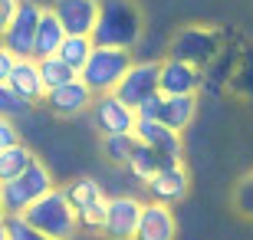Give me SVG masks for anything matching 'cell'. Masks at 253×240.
Returning a JSON list of instances; mask_svg holds the SVG:
<instances>
[{
    "mask_svg": "<svg viewBox=\"0 0 253 240\" xmlns=\"http://www.w3.org/2000/svg\"><path fill=\"white\" fill-rule=\"evenodd\" d=\"M131 66H135V53H131V49L99 47V43H95V49H92V56H89L85 69L79 73V79H83L95 96H105V93H115V89L122 86V79L128 76Z\"/></svg>",
    "mask_w": 253,
    "mask_h": 240,
    "instance_id": "cell-3",
    "label": "cell"
},
{
    "mask_svg": "<svg viewBox=\"0 0 253 240\" xmlns=\"http://www.w3.org/2000/svg\"><path fill=\"white\" fill-rule=\"evenodd\" d=\"M135 135H138L145 145L155 148L161 158L181 161V151H184V145H181V132H174L171 125H165V122H158V119H141V115H138Z\"/></svg>",
    "mask_w": 253,
    "mask_h": 240,
    "instance_id": "cell-14",
    "label": "cell"
},
{
    "mask_svg": "<svg viewBox=\"0 0 253 240\" xmlns=\"http://www.w3.org/2000/svg\"><path fill=\"white\" fill-rule=\"evenodd\" d=\"M217 53H220V33H217L214 27H204V23L181 27L168 43V56L184 59V63H194V66H201V69H204Z\"/></svg>",
    "mask_w": 253,
    "mask_h": 240,
    "instance_id": "cell-5",
    "label": "cell"
},
{
    "mask_svg": "<svg viewBox=\"0 0 253 240\" xmlns=\"http://www.w3.org/2000/svg\"><path fill=\"white\" fill-rule=\"evenodd\" d=\"M33 161H37V155H33L23 142H20V145H10V148H0V181L20 178Z\"/></svg>",
    "mask_w": 253,
    "mask_h": 240,
    "instance_id": "cell-20",
    "label": "cell"
},
{
    "mask_svg": "<svg viewBox=\"0 0 253 240\" xmlns=\"http://www.w3.org/2000/svg\"><path fill=\"white\" fill-rule=\"evenodd\" d=\"M174 237H178V221H174L171 204H161V201L145 204L135 240H174Z\"/></svg>",
    "mask_w": 253,
    "mask_h": 240,
    "instance_id": "cell-15",
    "label": "cell"
},
{
    "mask_svg": "<svg viewBox=\"0 0 253 240\" xmlns=\"http://www.w3.org/2000/svg\"><path fill=\"white\" fill-rule=\"evenodd\" d=\"M158 93H161V59H135V66L128 69L122 86L115 89V96L125 99L135 112Z\"/></svg>",
    "mask_w": 253,
    "mask_h": 240,
    "instance_id": "cell-6",
    "label": "cell"
},
{
    "mask_svg": "<svg viewBox=\"0 0 253 240\" xmlns=\"http://www.w3.org/2000/svg\"><path fill=\"white\" fill-rule=\"evenodd\" d=\"M23 217H27L37 231H43L53 240H69L83 227V224H79V211H76V204L69 201L66 188L63 191L53 188L49 194H43L37 204H30L27 211H23Z\"/></svg>",
    "mask_w": 253,
    "mask_h": 240,
    "instance_id": "cell-2",
    "label": "cell"
},
{
    "mask_svg": "<svg viewBox=\"0 0 253 240\" xmlns=\"http://www.w3.org/2000/svg\"><path fill=\"white\" fill-rule=\"evenodd\" d=\"M53 188L56 185H53L49 168L37 158L20 178H13V181H0V207H3V214H23L30 204H37L40 197L49 194Z\"/></svg>",
    "mask_w": 253,
    "mask_h": 240,
    "instance_id": "cell-4",
    "label": "cell"
},
{
    "mask_svg": "<svg viewBox=\"0 0 253 240\" xmlns=\"http://www.w3.org/2000/svg\"><path fill=\"white\" fill-rule=\"evenodd\" d=\"M92 102H95L92 89H89L83 79H73V83L59 86V89H49L43 105H49V112L59 115V119H76V115H83V112L92 109Z\"/></svg>",
    "mask_w": 253,
    "mask_h": 240,
    "instance_id": "cell-11",
    "label": "cell"
},
{
    "mask_svg": "<svg viewBox=\"0 0 253 240\" xmlns=\"http://www.w3.org/2000/svg\"><path fill=\"white\" fill-rule=\"evenodd\" d=\"M89 115H92L95 129L102 132V135L135 132V125H138V112L131 109L125 99H119L115 93L95 96V102H92V109H89Z\"/></svg>",
    "mask_w": 253,
    "mask_h": 240,
    "instance_id": "cell-7",
    "label": "cell"
},
{
    "mask_svg": "<svg viewBox=\"0 0 253 240\" xmlns=\"http://www.w3.org/2000/svg\"><path fill=\"white\" fill-rule=\"evenodd\" d=\"M53 10L59 13L69 33L92 37L99 27V17H102V0H53Z\"/></svg>",
    "mask_w": 253,
    "mask_h": 240,
    "instance_id": "cell-13",
    "label": "cell"
},
{
    "mask_svg": "<svg viewBox=\"0 0 253 240\" xmlns=\"http://www.w3.org/2000/svg\"><path fill=\"white\" fill-rule=\"evenodd\" d=\"M69 30L63 27V20L53 7H43V17H40V30H37V59H46V56H56L63 49Z\"/></svg>",
    "mask_w": 253,
    "mask_h": 240,
    "instance_id": "cell-17",
    "label": "cell"
},
{
    "mask_svg": "<svg viewBox=\"0 0 253 240\" xmlns=\"http://www.w3.org/2000/svg\"><path fill=\"white\" fill-rule=\"evenodd\" d=\"M141 10L131 0H102V17L92 40L99 47H125L135 49L141 43Z\"/></svg>",
    "mask_w": 253,
    "mask_h": 240,
    "instance_id": "cell-1",
    "label": "cell"
},
{
    "mask_svg": "<svg viewBox=\"0 0 253 240\" xmlns=\"http://www.w3.org/2000/svg\"><path fill=\"white\" fill-rule=\"evenodd\" d=\"M165 161H168V158H161V155H158V151H155L151 145L138 142V148H135V155H131V161H128L125 168L131 171V178H138L141 185H148L151 178H155V175L161 171V168H165Z\"/></svg>",
    "mask_w": 253,
    "mask_h": 240,
    "instance_id": "cell-19",
    "label": "cell"
},
{
    "mask_svg": "<svg viewBox=\"0 0 253 240\" xmlns=\"http://www.w3.org/2000/svg\"><path fill=\"white\" fill-rule=\"evenodd\" d=\"M30 105H33V102H27L17 89L0 86V115H3V119H20V115H27Z\"/></svg>",
    "mask_w": 253,
    "mask_h": 240,
    "instance_id": "cell-26",
    "label": "cell"
},
{
    "mask_svg": "<svg viewBox=\"0 0 253 240\" xmlns=\"http://www.w3.org/2000/svg\"><path fill=\"white\" fill-rule=\"evenodd\" d=\"M10 145H20V132L13 125V119L0 115V148H10Z\"/></svg>",
    "mask_w": 253,
    "mask_h": 240,
    "instance_id": "cell-29",
    "label": "cell"
},
{
    "mask_svg": "<svg viewBox=\"0 0 253 240\" xmlns=\"http://www.w3.org/2000/svg\"><path fill=\"white\" fill-rule=\"evenodd\" d=\"M145 188H148V197H151V201L178 204V201H184V197H188L191 178H188V171H184V165H181V161H165V168H161V171L151 178Z\"/></svg>",
    "mask_w": 253,
    "mask_h": 240,
    "instance_id": "cell-12",
    "label": "cell"
},
{
    "mask_svg": "<svg viewBox=\"0 0 253 240\" xmlns=\"http://www.w3.org/2000/svg\"><path fill=\"white\" fill-rule=\"evenodd\" d=\"M234 204L240 207V214L253 217V171L247 178H240V185H237V191H234Z\"/></svg>",
    "mask_w": 253,
    "mask_h": 240,
    "instance_id": "cell-27",
    "label": "cell"
},
{
    "mask_svg": "<svg viewBox=\"0 0 253 240\" xmlns=\"http://www.w3.org/2000/svg\"><path fill=\"white\" fill-rule=\"evenodd\" d=\"M138 135L135 132H119V135H102V151L112 165H128L135 148H138Z\"/></svg>",
    "mask_w": 253,
    "mask_h": 240,
    "instance_id": "cell-23",
    "label": "cell"
},
{
    "mask_svg": "<svg viewBox=\"0 0 253 240\" xmlns=\"http://www.w3.org/2000/svg\"><path fill=\"white\" fill-rule=\"evenodd\" d=\"M0 240H10V234H7V227L0 224Z\"/></svg>",
    "mask_w": 253,
    "mask_h": 240,
    "instance_id": "cell-31",
    "label": "cell"
},
{
    "mask_svg": "<svg viewBox=\"0 0 253 240\" xmlns=\"http://www.w3.org/2000/svg\"><path fill=\"white\" fill-rule=\"evenodd\" d=\"M20 7H23V0H0V30H7L17 20Z\"/></svg>",
    "mask_w": 253,
    "mask_h": 240,
    "instance_id": "cell-30",
    "label": "cell"
},
{
    "mask_svg": "<svg viewBox=\"0 0 253 240\" xmlns=\"http://www.w3.org/2000/svg\"><path fill=\"white\" fill-rule=\"evenodd\" d=\"M92 49H95V40L92 37H85V33H69L66 43H63V49H59L56 56H63L76 73H83L85 63H89V56H92Z\"/></svg>",
    "mask_w": 253,
    "mask_h": 240,
    "instance_id": "cell-22",
    "label": "cell"
},
{
    "mask_svg": "<svg viewBox=\"0 0 253 240\" xmlns=\"http://www.w3.org/2000/svg\"><path fill=\"white\" fill-rule=\"evenodd\" d=\"M197 115V96H165L161 93V105L155 119L171 125L174 132H184Z\"/></svg>",
    "mask_w": 253,
    "mask_h": 240,
    "instance_id": "cell-18",
    "label": "cell"
},
{
    "mask_svg": "<svg viewBox=\"0 0 253 240\" xmlns=\"http://www.w3.org/2000/svg\"><path fill=\"white\" fill-rule=\"evenodd\" d=\"M66 194H69V201L76 204L79 214L89 211V207H95V204L109 201L105 191L99 188V181H92V178H76V181H69V185H66Z\"/></svg>",
    "mask_w": 253,
    "mask_h": 240,
    "instance_id": "cell-21",
    "label": "cell"
},
{
    "mask_svg": "<svg viewBox=\"0 0 253 240\" xmlns=\"http://www.w3.org/2000/svg\"><path fill=\"white\" fill-rule=\"evenodd\" d=\"M17 63H20L17 53H10L7 47H0V83H10V76H13Z\"/></svg>",
    "mask_w": 253,
    "mask_h": 240,
    "instance_id": "cell-28",
    "label": "cell"
},
{
    "mask_svg": "<svg viewBox=\"0 0 253 240\" xmlns=\"http://www.w3.org/2000/svg\"><path fill=\"white\" fill-rule=\"evenodd\" d=\"M3 227H7L10 240H53V237H46L43 231H37L23 214H7V217H3Z\"/></svg>",
    "mask_w": 253,
    "mask_h": 240,
    "instance_id": "cell-25",
    "label": "cell"
},
{
    "mask_svg": "<svg viewBox=\"0 0 253 240\" xmlns=\"http://www.w3.org/2000/svg\"><path fill=\"white\" fill-rule=\"evenodd\" d=\"M40 17H43V7L37 0H23L17 20L10 23L3 33V47L17 56H37V30H40Z\"/></svg>",
    "mask_w": 253,
    "mask_h": 240,
    "instance_id": "cell-8",
    "label": "cell"
},
{
    "mask_svg": "<svg viewBox=\"0 0 253 240\" xmlns=\"http://www.w3.org/2000/svg\"><path fill=\"white\" fill-rule=\"evenodd\" d=\"M141 211L145 204L131 194H119L109 197V221H105V237L109 240H135L141 224Z\"/></svg>",
    "mask_w": 253,
    "mask_h": 240,
    "instance_id": "cell-9",
    "label": "cell"
},
{
    "mask_svg": "<svg viewBox=\"0 0 253 240\" xmlns=\"http://www.w3.org/2000/svg\"><path fill=\"white\" fill-rule=\"evenodd\" d=\"M40 73H43V79H46V89H59V86L79 79V73L66 63L63 56H46V59H40Z\"/></svg>",
    "mask_w": 253,
    "mask_h": 240,
    "instance_id": "cell-24",
    "label": "cell"
},
{
    "mask_svg": "<svg viewBox=\"0 0 253 240\" xmlns=\"http://www.w3.org/2000/svg\"><path fill=\"white\" fill-rule=\"evenodd\" d=\"M204 86V69L174 56L161 59V93L165 96H197V89Z\"/></svg>",
    "mask_w": 253,
    "mask_h": 240,
    "instance_id": "cell-10",
    "label": "cell"
},
{
    "mask_svg": "<svg viewBox=\"0 0 253 240\" xmlns=\"http://www.w3.org/2000/svg\"><path fill=\"white\" fill-rule=\"evenodd\" d=\"M0 86H10V89H17L20 96L27 102H46V79H43V73H40V59L37 56H20L17 69H13V76H10V83H0Z\"/></svg>",
    "mask_w": 253,
    "mask_h": 240,
    "instance_id": "cell-16",
    "label": "cell"
}]
</instances>
